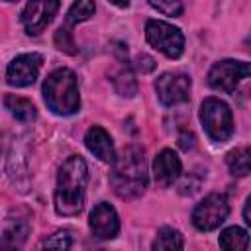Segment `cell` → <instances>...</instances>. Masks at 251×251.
Segmentation results:
<instances>
[{
	"instance_id": "obj_19",
	"label": "cell",
	"mask_w": 251,
	"mask_h": 251,
	"mask_svg": "<svg viewBox=\"0 0 251 251\" xmlns=\"http://www.w3.org/2000/svg\"><path fill=\"white\" fill-rule=\"evenodd\" d=\"M153 249H182L184 247V239L180 235V231L173 229V227H161L157 231V237L151 245Z\"/></svg>"
},
{
	"instance_id": "obj_20",
	"label": "cell",
	"mask_w": 251,
	"mask_h": 251,
	"mask_svg": "<svg viewBox=\"0 0 251 251\" xmlns=\"http://www.w3.org/2000/svg\"><path fill=\"white\" fill-rule=\"evenodd\" d=\"M114 88L118 90V94L127 96V98H131V96L137 92L135 76H133V73H131V69H129L127 65L122 67V69L114 75Z\"/></svg>"
},
{
	"instance_id": "obj_13",
	"label": "cell",
	"mask_w": 251,
	"mask_h": 251,
	"mask_svg": "<svg viewBox=\"0 0 251 251\" xmlns=\"http://www.w3.org/2000/svg\"><path fill=\"white\" fill-rule=\"evenodd\" d=\"M84 143L88 147V151L92 155H96L100 161L104 163H112L116 153H114V143H112V137L108 135L106 129H102L100 126H92L86 135H84Z\"/></svg>"
},
{
	"instance_id": "obj_7",
	"label": "cell",
	"mask_w": 251,
	"mask_h": 251,
	"mask_svg": "<svg viewBox=\"0 0 251 251\" xmlns=\"http://www.w3.org/2000/svg\"><path fill=\"white\" fill-rule=\"evenodd\" d=\"M249 76V63L245 61H233V59H224L216 63L210 73H208V84L214 90L222 92H233L237 84Z\"/></svg>"
},
{
	"instance_id": "obj_25",
	"label": "cell",
	"mask_w": 251,
	"mask_h": 251,
	"mask_svg": "<svg viewBox=\"0 0 251 251\" xmlns=\"http://www.w3.org/2000/svg\"><path fill=\"white\" fill-rule=\"evenodd\" d=\"M178 145H180V149H184V151L192 149V147H194V135L184 131V133L178 137Z\"/></svg>"
},
{
	"instance_id": "obj_18",
	"label": "cell",
	"mask_w": 251,
	"mask_h": 251,
	"mask_svg": "<svg viewBox=\"0 0 251 251\" xmlns=\"http://www.w3.org/2000/svg\"><path fill=\"white\" fill-rule=\"evenodd\" d=\"M94 10H96V6H94L92 0H75L73 6H71L69 12H67V18H65V24H63V25L71 29L75 24L88 20V18L94 14Z\"/></svg>"
},
{
	"instance_id": "obj_5",
	"label": "cell",
	"mask_w": 251,
	"mask_h": 251,
	"mask_svg": "<svg viewBox=\"0 0 251 251\" xmlns=\"http://www.w3.org/2000/svg\"><path fill=\"white\" fill-rule=\"evenodd\" d=\"M145 37L147 41L159 49L163 55L171 59H178L184 51V35L178 27L161 22V20H149L145 24Z\"/></svg>"
},
{
	"instance_id": "obj_26",
	"label": "cell",
	"mask_w": 251,
	"mask_h": 251,
	"mask_svg": "<svg viewBox=\"0 0 251 251\" xmlns=\"http://www.w3.org/2000/svg\"><path fill=\"white\" fill-rule=\"evenodd\" d=\"M249 202L251 198L245 200V208H243V218H245V224H251V216H249Z\"/></svg>"
},
{
	"instance_id": "obj_1",
	"label": "cell",
	"mask_w": 251,
	"mask_h": 251,
	"mask_svg": "<svg viewBox=\"0 0 251 251\" xmlns=\"http://www.w3.org/2000/svg\"><path fill=\"white\" fill-rule=\"evenodd\" d=\"M110 182L120 198H137L147 188V165L145 151L139 145L126 147L112 161Z\"/></svg>"
},
{
	"instance_id": "obj_21",
	"label": "cell",
	"mask_w": 251,
	"mask_h": 251,
	"mask_svg": "<svg viewBox=\"0 0 251 251\" xmlns=\"http://www.w3.org/2000/svg\"><path fill=\"white\" fill-rule=\"evenodd\" d=\"M55 47H57L59 51L67 53V55H76L78 49H76V43H75L73 33H71L69 27L61 25V27L55 31Z\"/></svg>"
},
{
	"instance_id": "obj_4",
	"label": "cell",
	"mask_w": 251,
	"mask_h": 251,
	"mask_svg": "<svg viewBox=\"0 0 251 251\" xmlns=\"http://www.w3.org/2000/svg\"><path fill=\"white\" fill-rule=\"evenodd\" d=\"M200 122L210 139L224 143L233 133V116L229 106L220 98H206L200 106Z\"/></svg>"
},
{
	"instance_id": "obj_28",
	"label": "cell",
	"mask_w": 251,
	"mask_h": 251,
	"mask_svg": "<svg viewBox=\"0 0 251 251\" xmlns=\"http://www.w3.org/2000/svg\"><path fill=\"white\" fill-rule=\"evenodd\" d=\"M6 2H16V0H6Z\"/></svg>"
},
{
	"instance_id": "obj_11",
	"label": "cell",
	"mask_w": 251,
	"mask_h": 251,
	"mask_svg": "<svg viewBox=\"0 0 251 251\" xmlns=\"http://www.w3.org/2000/svg\"><path fill=\"white\" fill-rule=\"evenodd\" d=\"M88 224H90L92 235L98 237V239H112L120 231L118 214L108 202H100V204L94 206V210L90 212Z\"/></svg>"
},
{
	"instance_id": "obj_6",
	"label": "cell",
	"mask_w": 251,
	"mask_h": 251,
	"mask_svg": "<svg viewBox=\"0 0 251 251\" xmlns=\"http://www.w3.org/2000/svg\"><path fill=\"white\" fill-rule=\"evenodd\" d=\"M229 214V204L224 194H208L192 212V224L200 231H212L220 227Z\"/></svg>"
},
{
	"instance_id": "obj_17",
	"label": "cell",
	"mask_w": 251,
	"mask_h": 251,
	"mask_svg": "<svg viewBox=\"0 0 251 251\" xmlns=\"http://www.w3.org/2000/svg\"><path fill=\"white\" fill-rule=\"evenodd\" d=\"M247 243H249V235L245 229L233 226V227H227L220 233V247L222 249H227V251H243L247 249Z\"/></svg>"
},
{
	"instance_id": "obj_8",
	"label": "cell",
	"mask_w": 251,
	"mask_h": 251,
	"mask_svg": "<svg viewBox=\"0 0 251 251\" xmlns=\"http://www.w3.org/2000/svg\"><path fill=\"white\" fill-rule=\"evenodd\" d=\"M59 10V0H27L22 12V24L27 35H39Z\"/></svg>"
},
{
	"instance_id": "obj_12",
	"label": "cell",
	"mask_w": 251,
	"mask_h": 251,
	"mask_svg": "<svg viewBox=\"0 0 251 251\" xmlns=\"http://www.w3.org/2000/svg\"><path fill=\"white\" fill-rule=\"evenodd\" d=\"M153 176L159 186H171L180 176V159L171 149H163L153 163Z\"/></svg>"
},
{
	"instance_id": "obj_24",
	"label": "cell",
	"mask_w": 251,
	"mask_h": 251,
	"mask_svg": "<svg viewBox=\"0 0 251 251\" xmlns=\"http://www.w3.org/2000/svg\"><path fill=\"white\" fill-rule=\"evenodd\" d=\"M135 69L141 71V73H151V71L155 69L153 57H149V55H145V53L137 55V59H135Z\"/></svg>"
},
{
	"instance_id": "obj_9",
	"label": "cell",
	"mask_w": 251,
	"mask_h": 251,
	"mask_svg": "<svg viewBox=\"0 0 251 251\" xmlns=\"http://www.w3.org/2000/svg\"><path fill=\"white\" fill-rule=\"evenodd\" d=\"M155 90L165 106L186 102L190 96V76L184 73H165L155 80Z\"/></svg>"
},
{
	"instance_id": "obj_22",
	"label": "cell",
	"mask_w": 251,
	"mask_h": 251,
	"mask_svg": "<svg viewBox=\"0 0 251 251\" xmlns=\"http://www.w3.org/2000/svg\"><path fill=\"white\" fill-rule=\"evenodd\" d=\"M155 10H159L165 16H180L182 14V0H147Z\"/></svg>"
},
{
	"instance_id": "obj_16",
	"label": "cell",
	"mask_w": 251,
	"mask_h": 251,
	"mask_svg": "<svg viewBox=\"0 0 251 251\" xmlns=\"http://www.w3.org/2000/svg\"><path fill=\"white\" fill-rule=\"evenodd\" d=\"M226 163H227V169L233 176H245L249 175V167H251V153H249V147H239V149H233L227 153L226 157Z\"/></svg>"
},
{
	"instance_id": "obj_14",
	"label": "cell",
	"mask_w": 251,
	"mask_h": 251,
	"mask_svg": "<svg viewBox=\"0 0 251 251\" xmlns=\"http://www.w3.org/2000/svg\"><path fill=\"white\" fill-rule=\"evenodd\" d=\"M4 106L20 122H33L35 116H37L35 106L27 98H22V96H16V94H6L4 96Z\"/></svg>"
},
{
	"instance_id": "obj_15",
	"label": "cell",
	"mask_w": 251,
	"mask_h": 251,
	"mask_svg": "<svg viewBox=\"0 0 251 251\" xmlns=\"http://www.w3.org/2000/svg\"><path fill=\"white\" fill-rule=\"evenodd\" d=\"M27 233H29L27 220H22V218L10 220V226L4 231V237L0 241V247H20L25 241Z\"/></svg>"
},
{
	"instance_id": "obj_2",
	"label": "cell",
	"mask_w": 251,
	"mask_h": 251,
	"mask_svg": "<svg viewBox=\"0 0 251 251\" xmlns=\"http://www.w3.org/2000/svg\"><path fill=\"white\" fill-rule=\"evenodd\" d=\"M88 171L78 155H71L59 169L55 186V210L61 216H76L84 204Z\"/></svg>"
},
{
	"instance_id": "obj_10",
	"label": "cell",
	"mask_w": 251,
	"mask_h": 251,
	"mask_svg": "<svg viewBox=\"0 0 251 251\" xmlns=\"http://www.w3.org/2000/svg\"><path fill=\"white\" fill-rule=\"evenodd\" d=\"M43 57L39 53H24L12 59V63L6 69V80L12 86H29L41 69Z\"/></svg>"
},
{
	"instance_id": "obj_23",
	"label": "cell",
	"mask_w": 251,
	"mask_h": 251,
	"mask_svg": "<svg viewBox=\"0 0 251 251\" xmlns=\"http://www.w3.org/2000/svg\"><path fill=\"white\" fill-rule=\"evenodd\" d=\"M41 247H47V249H69L71 247V235L69 231H55L53 235H49Z\"/></svg>"
},
{
	"instance_id": "obj_3",
	"label": "cell",
	"mask_w": 251,
	"mask_h": 251,
	"mask_svg": "<svg viewBox=\"0 0 251 251\" xmlns=\"http://www.w3.org/2000/svg\"><path fill=\"white\" fill-rule=\"evenodd\" d=\"M43 98L49 110L59 116H71L80 108L76 75L71 69L53 71L43 82Z\"/></svg>"
},
{
	"instance_id": "obj_27",
	"label": "cell",
	"mask_w": 251,
	"mask_h": 251,
	"mask_svg": "<svg viewBox=\"0 0 251 251\" xmlns=\"http://www.w3.org/2000/svg\"><path fill=\"white\" fill-rule=\"evenodd\" d=\"M114 6H118V8H126V6H129V0H110Z\"/></svg>"
}]
</instances>
